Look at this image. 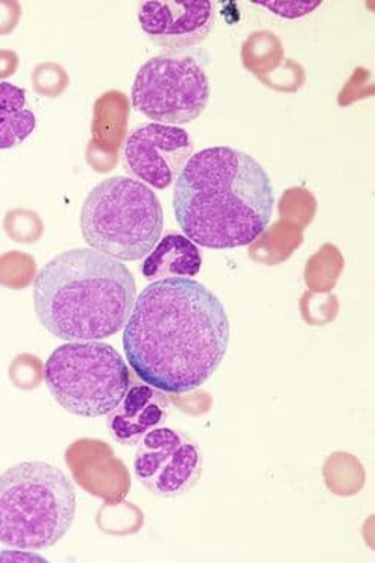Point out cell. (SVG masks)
<instances>
[{
    "instance_id": "obj_1",
    "label": "cell",
    "mask_w": 375,
    "mask_h": 563,
    "mask_svg": "<svg viewBox=\"0 0 375 563\" xmlns=\"http://www.w3.org/2000/svg\"><path fill=\"white\" fill-rule=\"evenodd\" d=\"M122 343L128 364L144 384L188 394L224 361L230 320L218 296L196 279H158L135 298Z\"/></svg>"
},
{
    "instance_id": "obj_2",
    "label": "cell",
    "mask_w": 375,
    "mask_h": 563,
    "mask_svg": "<svg viewBox=\"0 0 375 563\" xmlns=\"http://www.w3.org/2000/svg\"><path fill=\"white\" fill-rule=\"evenodd\" d=\"M177 224L194 244L233 250L253 244L269 225L274 185L265 167L229 146L197 152L173 191Z\"/></svg>"
},
{
    "instance_id": "obj_3",
    "label": "cell",
    "mask_w": 375,
    "mask_h": 563,
    "mask_svg": "<svg viewBox=\"0 0 375 563\" xmlns=\"http://www.w3.org/2000/svg\"><path fill=\"white\" fill-rule=\"evenodd\" d=\"M137 298L133 273L92 249L57 254L36 275V318L68 343L101 341L125 328Z\"/></svg>"
},
{
    "instance_id": "obj_4",
    "label": "cell",
    "mask_w": 375,
    "mask_h": 563,
    "mask_svg": "<svg viewBox=\"0 0 375 563\" xmlns=\"http://www.w3.org/2000/svg\"><path fill=\"white\" fill-rule=\"evenodd\" d=\"M77 493L73 481L47 462H23L0 475V544L40 552L73 528Z\"/></svg>"
},
{
    "instance_id": "obj_5",
    "label": "cell",
    "mask_w": 375,
    "mask_h": 563,
    "mask_svg": "<svg viewBox=\"0 0 375 563\" xmlns=\"http://www.w3.org/2000/svg\"><path fill=\"white\" fill-rule=\"evenodd\" d=\"M80 228L90 249L119 262L142 261L163 234V205L147 185L113 176L86 197Z\"/></svg>"
},
{
    "instance_id": "obj_6",
    "label": "cell",
    "mask_w": 375,
    "mask_h": 563,
    "mask_svg": "<svg viewBox=\"0 0 375 563\" xmlns=\"http://www.w3.org/2000/svg\"><path fill=\"white\" fill-rule=\"evenodd\" d=\"M44 379L60 408L80 418H101L121 405L131 386L130 367L109 343L80 341L55 349Z\"/></svg>"
},
{
    "instance_id": "obj_7",
    "label": "cell",
    "mask_w": 375,
    "mask_h": 563,
    "mask_svg": "<svg viewBox=\"0 0 375 563\" xmlns=\"http://www.w3.org/2000/svg\"><path fill=\"white\" fill-rule=\"evenodd\" d=\"M131 98L134 109L155 123L184 125L196 121L210 98L203 62L191 51L152 57L139 69Z\"/></svg>"
},
{
    "instance_id": "obj_8",
    "label": "cell",
    "mask_w": 375,
    "mask_h": 563,
    "mask_svg": "<svg viewBox=\"0 0 375 563\" xmlns=\"http://www.w3.org/2000/svg\"><path fill=\"white\" fill-rule=\"evenodd\" d=\"M201 474V448L183 430L158 427L139 443L134 475L152 495L163 499L183 496L197 486Z\"/></svg>"
},
{
    "instance_id": "obj_9",
    "label": "cell",
    "mask_w": 375,
    "mask_h": 563,
    "mask_svg": "<svg viewBox=\"0 0 375 563\" xmlns=\"http://www.w3.org/2000/svg\"><path fill=\"white\" fill-rule=\"evenodd\" d=\"M192 155L194 143L187 131L155 122L135 129L123 147L128 172L161 191L176 183Z\"/></svg>"
},
{
    "instance_id": "obj_10",
    "label": "cell",
    "mask_w": 375,
    "mask_h": 563,
    "mask_svg": "<svg viewBox=\"0 0 375 563\" xmlns=\"http://www.w3.org/2000/svg\"><path fill=\"white\" fill-rule=\"evenodd\" d=\"M139 23L147 38L168 52H187L203 43L216 24L210 0H150L139 8Z\"/></svg>"
},
{
    "instance_id": "obj_11",
    "label": "cell",
    "mask_w": 375,
    "mask_h": 563,
    "mask_svg": "<svg viewBox=\"0 0 375 563\" xmlns=\"http://www.w3.org/2000/svg\"><path fill=\"white\" fill-rule=\"evenodd\" d=\"M170 409V400L163 390L147 384H131L121 405L107 415V429L114 442L137 445L144 435L163 427Z\"/></svg>"
},
{
    "instance_id": "obj_12",
    "label": "cell",
    "mask_w": 375,
    "mask_h": 563,
    "mask_svg": "<svg viewBox=\"0 0 375 563\" xmlns=\"http://www.w3.org/2000/svg\"><path fill=\"white\" fill-rule=\"evenodd\" d=\"M199 246L179 233H168L158 241L142 265L144 278L151 282L166 278H194L201 269Z\"/></svg>"
},
{
    "instance_id": "obj_13",
    "label": "cell",
    "mask_w": 375,
    "mask_h": 563,
    "mask_svg": "<svg viewBox=\"0 0 375 563\" xmlns=\"http://www.w3.org/2000/svg\"><path fill=\"white\" fill-rule=\"evenodd\" d=\"M35 129L36 117L27 107L26 92L0 81V150L22 145Z\"/></svg>"
},
{
    "instance_id": "obj_14",
    "label": "cell",
    "mask_w": 375,
    "mask_h": 563,
    "mask_svg": "<svg viewBox=\"0 0 375 563\" xmlns=\"http://www.w3.org/2000/svg\"><path fill=\"white\" fill-rule=\"evenodd\" d=\"M68 78L59 65L43 64L32 74V86L44 97H57L67 88Z\"/></svg>"
},
{
    "instance_id": "obj_15",
    "label": "cell",
    "mask_w": 375,
    "mask_h": 563,
    "mask_svg": "<svg viewBox=\"0 0 375 563\" xmlns=\"http://www.w3.org/2000/svg\"><path fill=\"white\" fill-rule=\"evenodd\" d=\"M3 228L12 240L32 241L35 238V230L40 229V220L34 212L14 209L7 213Z\"/></svg>"
},
{
    "instance_id": "obj_16",
    "label": "cell",
    "mask_w": 375,
    "mask_h": 563,
    "mask_svg": "<svg viewBox=\"0 0 375 563\" xmlns=\"http://www.w3.org/2000/svg\"><path fill=\"white\" fill-rule=\"evenodd\" d=\"M255 5L265 7L266 10L274 12L283 19H300L317 10L321 2H269V0H254Z\"/></svg>"
},
{
    "instance_id": "obj_17",
    "label": "cell",
    "mask_w": 375,
    "mask_h": 563,
    "mask_svg": "<svg viewBox=\"0 0 375 563\" xmlns=\"http://www.w3.org/2000/svg\"><path fill=\"white\" fill-rule=\"evenodd\" d=\"M22 18V7L12 0H0V35H10Z\"/></svg>"
},
{
    "instance_id": "obj_18",
    "label": "cell",
    "mask_w": 375,
    "mask_h": 563,
    "mask_svg": "<svg viewBox=\"0 0 375 563\" xmlns=\"http://www.w3.org/2000/svg\"><path fill=\"white\" fill-rule=\"evenodd\" d=\"M18 53L12 51H0V80L14 76L19 69Z\"/></svg>"
}]
</instances>
